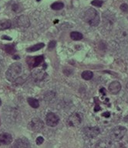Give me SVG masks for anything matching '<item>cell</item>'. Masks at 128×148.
I'll use <instances>...</instances> for the list:
<instances>
[{"instance_id": "cell-1", "label": "cell", "mask_w": 128, "mask_h": 148, "mask_svg": "<svg viewBox=\"0 0 128 148\" xmlns=\"http://www.w3.org/2000/svg\"><path fill=\"white\" fill-rule=\"evenodd\" d=\"M22 72V65L19 63H14L9 67L5 72V77L9 82H16L19 79Z\"/></svg>"}, {"instance_id": "cell-2", "label": "cell", "mask_w": 128, "mask_h": 148, "mask_svg": "<svg viewBox=\"0 0 128 148\" xmlns=\"http://www.w3.org/2000/svg\"><path fill=\"white\" fill-rule=\"evenodd\" d=\"M83 19L91 26H97L101 22V17L99 13L93 8H90L86 11L83 16Z\"/></svg>"}, {"instance_id": "cell-3", "label": "cell", "mask_w": 128, "mask_h": 148, "mask_svg": "<svg viewBox=\"0 0 128 148\" xmlns=\"http://www.w3.org/2000/svg\"><path fill=\"white\" fill-rule=\"evenodd\" d=\"M127 133V129L123 126H117L113 128L111 132V137L113 141H119L123 139Z\"/></svg>"}, {"instance_id": "cell-4", "label": "cell", "mask_w": 128, "mask_h": 148, "mask_svg": "<svg viewBox=\"0 0 128 148\" xmlns=\"http://www.w3.org/2000/svg\"><path fill=\"white\" fill-rule=\"evenodd\" d=\"M82 120H83V116L81 115V113L73 112L67 119V124L71 126H79L82 123Z\"/></svg>"}, {"instance_id": "cell-5", "label": "cell", "mask_w": 128, "mask_h": 148, "mask_svg": "<svg viewBox=\"0 0 128 148\" xmlns=\"http://www.w3.org/2000/svg\"><path fill=\"white\" fill-rule=\"evenodd\" d=\"M44 126V123L38 118H34L29 123V128L33 132H40Z\"/></svg>"}, {"instance_id": "cell-6", "label": "cell", "mask_w": 128, "mask_h": 148, "mask_svg": "<svg viewBox=\"0 0 128 148\" xmlns=\"http://www.w3.org/2000/svg\"><path fill=\"white\" fill-rule=\"evenodd\" d=\"M44 61V57L43 55L40 56H36L34 57H29L26 59V62L29 64V66L31 68H34L36 67L40 66V64H41Z\"/></svg>"}, {"instance_id": "cell-7", "label": "cell", "mask_w": 128, "mask_h": 148, "mask_svg": "<svg viewBox=\"0 0 128 148\" xmlns=\"http://www.w3.org/2000/svg\"><path fill=\"white\" fill-rule=\"evenodd\" d=\"M46 122L49 126L54 127L60 122V118L53 112H48L47 115L46 116Z\"/></svg>"}, {"instance_id": "cell-8", "label": "cell", "mask_w": 128, "mask_h": 148, "mask_svg": "<svg viewBox=\"0 0 128 148\" xmlns=\"http://www.w3.org/2000/svg\"><path fill=\"white\" fill-rule=\"evenodd\" d=\"M15 23H16V25L21 28H27L30 26L29 19L25 16H20L17 17L15 20Z\"/></svg>"}, {"instance_id": "cell-9", "label": "cell", "mask_w": 128, "mask_h": 148, "mask_svg": "<svg viewBox=\"0 0 128 148\" xmlns=\"http://www.w3.org/2000/svg\"><path fill=\"white\" fill-rule=\"evenodd\" d=\"M83 133L87 137L95 138L100 133V129L98 127H86L83 130Z\"/></svg>"}, {"instance_id": "cell-10", "label": "cell", "mask_w": 128, "mask_h": 148, "mask_svg": "<svg viewBox=\"0 0 128 148\" xmlns=\"http://www.w3.org/2000/svg\"><path fill=\"white\" fill-rule=\"evenodd\" d=\"M13 142V137L8 133H3L0 134V144L9 145Z\"/></svg>"}, {"instance_id": "cell-11", "label": "cell", "mask_w": 128, "mask_h": 148, "mask_svg": "<svg viewBox=\"0 0 128 148\" xmlns=\"http://www.w3.org/2000/svg\"><path fill=\"white\" fill-rule=\"evenodd\" d=\"M121 90V84L119 82H113L109 85V91L113 95L118 94Z\"/></svg>"}, {"instance_id": "cell-12", "label": "cell", "mask_w": 128, "mask_h": 148, "mask_svg": "<svg viewBox=\"0 0 128 148\" xmlns=\"http://www.w3.org/2000/svg\"><path fill=\"white\" fill-rule=\"evenodd\" d=\"M30 147L29 142L24 137H21L16 140L14 144V147Z\"/></svg>"}, {"instance_id": "cell-13", "label": "cell", "mask_w": 128, "mask_h": 148, "mask_svg": "<svg viewBox=\"0 0 128 148\" xmlns=\"http://www.w3.org/2000/svg\"><path fill=\"white\" fill-rule=\"evenodd\" d=\"M43 70H35L34 72H33V78L36 81H42V80L44 79V78L46 77V74L45 72H43Z\"/></svg>"}, {"instance_id": "cell-14", "label": "cell", "mask_w": 128, "mask_h": 148, "mask_svg": "<svg viewBox=\"0 0 128 148\" xmlns=\"http://www.w3.org/2000/svg\"><path fill=\"white\" fill-rule=\"evenodd\" d=\"M103 22H104V24L105 26H111L113 24V23L114 22V20H113V16L109 14V13H104L103 15Z\"/></svg>"}, {"instance_id": "cell-15", "label": "cell", "mask_w": 128, "mask_h": 148, "mask_svg": "<svg viewBox=\"0 0 128 148\" xmlns=\"http://www.w3.org/2000/svg\"><path fill=\"white\" fill-rule=\"evenodd\" d=\"M45 44L43 43H36L35 45H33L32 47H29L26 49V51L27 52H34V51H37L39 50H40L43 47H44Z\"/></svg>"}, {"instance_id": "cell-16", "label": "cell", "mask_w": 128, "mask_h": 148, "mask_svg": "<svg viewBox=\"0 0 128 148\" xmlns=\"http://www.w3.org/2000/svg\"><path fill=\"white\" fill-rule=\"evenodd\" d=\"M11 21L9 20H0V30H5L7 29L10 28Z\"/></svg>"}, {"instance_id": "cell-17", "label": "cell", "mask_w": 128, "mask_h": 148, "mask_svg": "<svg viewBox=\"0 0 128 148\" xmlns=\"http://www.w3.org/2000/svg\"><path fill=\"white\" fill-rule=\"evenodd\" d=\"M27 102L29 103V105H30L31 107L34 108V109H37L40 106V102L36 99L34 98H28Z\"/></svg>"}, {"instance_id": "cell-18", "label": "cell", "mask_w": 128, "mask_h": 148, "mask_svg": "<svg viewBox=\"0 0 128 148\" xmlns=\"http://www.w3.org/2000/svg\"><path fill=\"white\" fill-rule=\"evenodd\" d=\"M70 37L73 39V41H80L83 37V34L80 32H76V31H73L71 32Z\"/></svg>"}, {"instance_id": "cell-19", "label": "cell", "mask_w": 128, "mask_h": 148, "mask_svg": "<svg viewBox=\"0 0 128 148\" xmlns=\"http://www.w3.org/2000/svg\"><path fill=\"white\" fill-rule=\"evenodd\" d=\"M93 76V72H90V71H85L83 72L82 74H81V77L83 78L84 80H90Z\"/></svg>"}, {"instance_id": "cell-20", "label": "cell", "mask_w": 128, "mask_h": 148, "mask_svg": "<svg viewBox=\"0 0 128 148\" xmlns=\"http://www.w3.org/2000/svg\"><path fill=\"white\" fill-rule=\"evenodd\" d=\"M64 7V4L63 3H54L51 5V8L53 10H60Z\"/></svg>"}, {"instance_id": "cell-21", "label": "cell", "mask_w": 128, "mask_h": 148, "mask_svg": "<svg viewBox=\"0 0 128 148\" xmlns=\"http://www.w3.org/2000/svg\"><path fill=\"white\" fill-rule=\"evenodd\" d=\"M4 49H5V51L7 52L8 54H13L15 52V50L13 45H5L4 47Z\"/></svg>"}, {"instance_id": "cell-22", "label": "cell", "mask_w": 128, "mask_h": 148, "mask_svg": "<svg viewBox=\"0 0 128 148\" xmlns=\"http://www.w3.org/2000/svg\"><path fill=\"white\" fill-rule=\"evenodd\" d=\"M91 4L94 6H97V7H101L102 5H103V1H101V0H93L92 1Z\"/></svg>"}, {"instance_id": "cell-23", "label": "cell", "mask_w": 128, "mask_h": 148, "mask_svg": "<svg viewBox=\"0 0 128 148\" xmlns=\"http://www.w3.org/2000/svg\"><path fill=\"white\" fill-rule=\"evenodd\" d=\"M121 9L123 12L126 13V12H128V5L126 4V3H123L122 5H121Z\"/></svg>"}, {"instance_id": "cell-24", "label": "cell", "mask_w": 128, "mask_h": 148, "mask_svg": "<svg viewBox=\"0 0 128 148\" xmlns=\"http://www.w3.org/2000/svg\"><path fill=\"white\" fill-rule=\"evenodd\" d=\"M36 144H37V145H40V144H42V143L44 142V139H43V137H37V139H36Z\"/></svg>"}, {"instance_id": "cell-25", "label": "cell", "mask_w": 128, "mask_h": 148, "mask_svg": "<svg viewBox=\"0 0 128 148\" xmlns=\"http://www.w3.org/2000/svg\"><path fill=\"white\" fill-rule=\"evenodd\" d=\"M56 41H54L50 42V43H49V46H48L49 49L54 48V47H55V46H56Z\"/></svg>"}, {"instance_id": "cell-26", "label": "cell", "mask_w": 128, "mask_h": 148, "mask_svg": "<svg viewBox=\"0 0 128 148\" xmlns=\"http://www.w3.org/2000/svg\"><path fill=\"white\" fill-rule=\"evenodd\" d=\"M2 39H3V40H6V41H12V38H11L10 36H5V35L2 36Z\"/></svg>"}, {"instance_id": "cell-27", "label": "cell", "mask_w": 128, "mask_h": 148, "mask_svg": "<svg viewBox=\"0 0 128 148\" xmlns=\"http://www.w3.org/2000/svg\"><path fill=\"white\" fill-rule=\"evenodd\" d=\"M124 121H125V122H128V115L125 117V119H124Z\"/></svg>"}, {"instance_id": "cell-28", "label": "cell", "mask_w": 128, "mask_h": 148, "mask_svg": "<svg viewBox=\"0 0 128 148\" xmlns=\"http://www.w3.org/2000/svg\"><path fill=\"white\" fill-rule=\"evenodd\" d=\"M103 116H110V113H106V114H103Z\"/></svg>"}, {"instance_id": "cell-29", "label": "cell", "mask_w": 128, "mask_h": 148, "mask_svg": "<svg viewBox=\"0 0 128 148\" xmlns=\"http://www.w3.org/2000/svg\"><path fill=\"white\" fill-rule=\"evenodd\" d=\"M1 105H2V101H1V99H0V106H1Z\"/></svg>"}, {"instance_id": "cell-30", "label": "cell", "mask_w": 128, "mask_h": 148, "mask_svg": "<svg viewBox=\"0 0 128 148\" xmlns=\"http://www.w3.org/2000/svg\"><path fill=\"white\" fill-rule=\"evenodd\" d=\"M36 1H38V2H39V1H40V0H36Z\"/></svg>"}]
</instances>
